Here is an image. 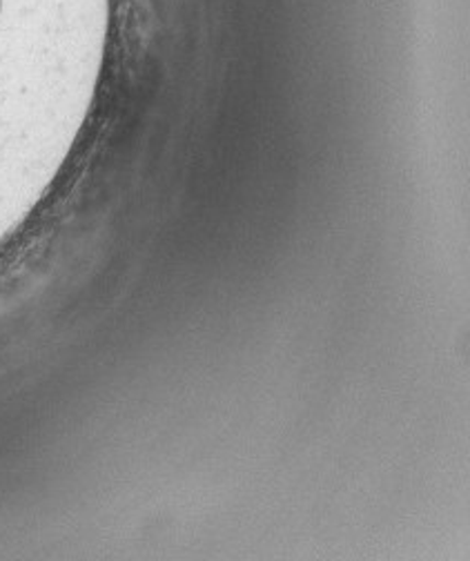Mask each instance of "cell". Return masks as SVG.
Wrapping results in <instances>:
<instances>
[{
    "label": "cell",
    "mask_w": 470,
    "mask_h": 561,
    "mask_svg": "<svg viewBox=\"0 0 470 561\" xmlns=\"http://www.w3.org/2000/svg\"><path fill=\"white\" fill-rule=\"evenodd\" d=\"M0 5H3V3H0Z\"/></svg>",
    "instance_id": "1"
}]
</instances>
